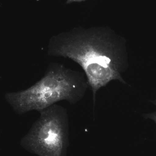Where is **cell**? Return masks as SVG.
<instances>
[{
  "label": "cell",
  "mask_w": 156,
  "mask_h": 156,
  "mask_svg": "<svg viewBox=\"0 0 156 156\" xmlns=\"http://www.w3.org/2000/svg\"><path fill=\"white\" fill-rule=\"evenodd\" d=\"M48 54L77 63L85 73L95 103L97 92L113 80L126 84L122 74L127 68L125 42L107 34H81L53 38Z\"/></svg>",
  "instance_id": "1"
},
{
  "label": "cell",
  "mask_w": 156,
  "mask_h": 156,
  "mask_svg": "<svg viewBox=\"0 0 156 156\" xmlns=\"http://www.w3.org/2000/svg\"><path fill=\"white\" fill-rule=\"evenodd\" d=\"M88 88L83 73L53 63L48 66L44 76L34 85L23 90L7 93L5 99L17 114L33 111L40 113L60 101L76 103L83 97Z\"/></svg>",
  "instance_id": "2"
},
{
  "label": "cell",
  "mask_w": 156,
  "mask_h": 156,
  "mask_svg": "<svg viewBox=\"0 0 156 156\" xmlns=\"http://www.w3.org/2000/svg\"><path fill=\"white\" fill-rule=\"evenodd\" d=\"M21 141L27 151L39 156H66L69 145L67 111L54 105L40 112Z\"/></svg>",
  "instance_id": "3"
},
{
  "label": "cell",
  "mask_w": 156,
  "mask_h": 156,
  "mask_svg": "<svg viewBox=\"0 0 156 156\" xmlns=\"http://www.w3.org/2000/svg\"><path fill=\"white\" fill-rule=\"evenodd\" d=\"M143 116L145 119H150L153 120L156 123V112L151 113L145 114Z\"/></svg>",
  "instance_id": "4"
},
{
  "label": "cell",
  "mask_w": 156,
  "mask_h": 156,
  "mask_svg": "<svg viewBox=\"0 0 156 156\" xmlns=\"http://www.w3.org/2000/svg\"><path fill=\"white\" fill-rule=\"evenodd\" d=\"M86 0H67L66 4H70L73 2H81Z\"/></svg>",
  "instance_id": "5"
},
{
  "label": "cell",
  "mask_w": 156,
  "mask_h": 156,
  "mask_svg": "<svg viewBox=\"0 0 156 156\" xmlns=\"http://www.w3.org/2000/svg\"><path fill=\"white\" fill-rule=\"evenodd\" d=\"M151 102L156 106V99L154 101H151Z\"/></svg>",
  "instance_id": "6"
}]
</instances>
